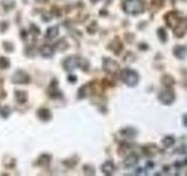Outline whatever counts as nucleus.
<instances>
[{
    "label": "nucleus",
    "mask_w": 187,
    "mask_h": 176,
    "mask_svg": "<svg viewBox=\"0 0 187 176\" xmlns=\"http://www.w3.org/2000/svg\"><path fill=\"white\" fill-rule=\"evenodd\" d=\"M145 10V5L143 0H124L123 11L126 14L138 16L142 14Z\"/></svg>",
    "instance_id": "obj_1"
},
{
    "label": "nucleus",
    "mask_w": 187,
    "mask_h": 176,
    "mask_svg": "<svg viewBox=\"0 0 187 176\" xmlns=\"http://www.w3.org/2000/svg\"><path fill=\"white\" fill-rule=\"evenodd\" d=\"M121 79L129 87H136L139 82V74L131 68H125L121 72Z\"/></svg>",
    "instance_id": "obj_2"
},
{
    "label": "nucleus",
    "mask_w": 187,
    "mask_h": 176,
    "mask_svg": "<svg viewBox=\"0 0 187 176\" xmlns=\"http://www.w3.org/2000/svg\"><path fill=\"white\" fill-rule=\"evenodd\" d=\"M158 100L164 105V106H171L176 101V93L170 87L164 91L159 92L158 94Z\"/></svg>",
    "instance_id": "obj_3"
},
{
    "label": "nucleus",
    "mask_w": 187,
    "mask_h": 176,
    "mask_svg": "<svg viewBox=\"0 0 187 176\" xmlns=\"http://www.w3.org/2000/svg\"><path fill=\"white\" fill-rule=\"evenodd\" d=\"M182 19L181 13L179 11H171L167 12L165 16H164V20H165L167 27H170L171 29H173L174 27L179 24V21Z\"/></svg>",
    "instance_id": "obj_4"
},
{
    "label": "nucleus",
    "mask_w": 187,
    "mask_h": 176,
    "mask_svg": "<svg viewBox=\"0 0 187 176\" xmlns=\"http://www.w3.org/2000/svg\"><path fill=\"white\" fill-rule=\"evenodd\" d=\"M103 70L109 74H115L119 70V65H118L117 61H115L112 59L104 58L103 59Z\"/></svg>",
    "instance_id": "obj_5"
},
{
    "label": "nucleus",
    "mask_w": 187,
    "mask_h": 176,
    "mask_svg": "<svg viewBox=\"0 0 187 176\" xmlns=\"http://www.w3.org/2000/svg\"><path fill=\"white\" fill-rule=\"evenodd\" d=\"M31 81V78L29 75L27 74L25 70H18L13 74V78H12V82L14 83H20V85H25V83H28Z\"/></svg>",
    "instance_id": "obj_6"
},
{
    "label": "nucleus",
    "mask_w": 187,
    "mask_h": 176,
    "mask_svg": "<svg viewBox=\"0 0 187 176\" xmlns=\"http://www.w3.org/2000/svg\"><path fill=\"white\" fill-rule=\"evenodd\" d=\"M173 33H174V37L179 39L185 37V34L187 33V18H182L179 24L173 28Z\"/></svg>",
    "instance_id": "obj_7"
},
{
    "label": "nucleus",
    "mask_w": 187,
    "mask_h": 176,
    "mask_svg": "<svg viewBox=\"0 0 187 176\" xmlns=\"http://www.w3.org/2000/svg\"><path fill=\"white\" fill-rule=\"evenodd\" d=\"M172 53L174 55V58L184 60L187 56V47L185 45H176L172 49Z\"/></svg>",
    "instance_id": "obj_8"
},
{
    "label": "nucleus",
    "mask_w": 187,
    "mask_h": 176,
    "mask_svg": "<svg viewBox=\"0 0 187 176\" xmlns=\"http://www.w3.org/2000/svg\"><path fill=\"white\" fill-rule=\"evenodd\" d=\"M142 150H143L145 156H147V157H153V156H155V155L160 151V149L158 148V146L155 143L146 144V146H144V147L142 148Z\"/></svg>",
    "instance_id": "obj_9"
},
{
    "label": "nucleus",
    "mask_w": 187,
    "mask_h": 176,
    "mask_svg": "<svg viewBox=\"0 0 187 176\" xmlns=\"http://www.w3.org/2000/svg\"><path fill=\"white\" fill-rule=\"evenodd\" d=\"M62 66H63L64 70L71 72V70H74L77 67V60H76L75 56H68L67 59H64V61L62 62Z\"/></svg>",
    "instance_id": "obj_10"
},
{
    "label": "nucleus",
    "mask_w": 187,
    "mask_h": 176,
    "mask_svg": "<svg viewBox=\"0 0 187 176\" xmlns=\"http://www.w3.org/2000/svg\"><path fill=\"white\" fill-rule=\"evenodd\" d=\"M139 161V156L136 153H130V154L124 159V167L126 168H131V167H134V165L138 163Z\"/></svg>",
    "instance_id": "obj_11"
},
{
    "label": "nucleus",
    "mask_w": 187,
    "mask_h": 176,
    "mask_svg": "<svg viewBox=\"0 0 187 176\" xmlns=\"http://www.w3.org/2000/svg\"><path fill=\"white\" fill-rule=\"evenodd\" d=\"M137 129H134V127H125L119 130V135L125 139H134L137 136Z\"/></svg>",
    "instance_id": "obj_12"
},
{
    "label": "nucleus",
    "mask_w": 187,
    "mask_h": 176,
    "mask_svg": "<svg viewBox=\"0 0 187 176\" xmlns=\"http://www.w3.org/2000/svg\"><path fill=\"white\" fill-rule=\"evenodd\" d=\"M101 169L104 175H112L115 171V163L112 161H107L102 165Z\"/></svg>",
    "instance_id": "obj_13"
},
{
    "label": "nucleus",
    "mask_w": 187,
    "mask_h": 176,
    "mask_svg": "<svg viewBox=\"0 0 187 176\" xmlns=\"http://www.w3.org/2000/svg\"><path fill=\"white\" fill-rule=\"evenodd\" d=\"M109 47H110V49H111L116 55H119L121 52L123 51V43H121L119 39H115V40H112V43L109 45Z\"/></svg>",
    "instance_id": "obj_14"
},
{
    "label": "nucleus",
    "mask_w": 187,
    "mask_h": 176,
    "mask_svg": "<svg viewBox=\"0 0 187 176\" xmlns=\"http://www.w3.org/2000/svg\"><path fill=\"white\" fill-rule=\"evenodd\" d=\"M40 54L43 58H52L54 55V47L50 45H43L42 47L40 48Z\"/></svg>",
    "instance_id": "obj_15"
},
{
    "label": "nucleus",
    "mask_w": 187,
    "mask_h": 176,
    "mask_svg": "<svg viewBox=\"0 0 187 176\" xmlns=\"http://www.w3.org/2000/svg\"><path fill=\"white\" fill-rule=\"evenodd\" d=\"M176 143V139H174V136H172V135H166L165 138H163L161 140V144H163V147L166 148V149H168V148H172L173 146Z\"/></svg>",
    "instance_id": "obj_16"
},
{
    "label": "nucleus",
    "mask_w": 187,
    "mask_h": 176,
    "mask_svg": "<svg viewBox=\"0 0 187 176\" xmlns=\"http://www.w3.org/2000/svg\"><path fill=\"white\" fill-rule=\"evenodd\" d=\"M37 116L40 117L42 121H49L52 119V113L47 108H40L37 111Z\"/></svg>",
    "instance_id": "obj_17"
},
{
    "label": "nucleus",
    "mask_w": 187,
    "mask_h": 176,
    "mask_svg": "<svg viewBox=\"0 0 187 176\" xmlns=\"http://www.w3.org/2000/svg\"><path fill=\"white\" fill-rule=\"evenodd\" d=\"M161 83L168 88V87H172L176 83V80H174V78L171 74H164L161 76Z\"/></svg>",
    "instance_id": "obj_18"
},
{
    "label": "nucleus",
    "mask_w": 187,
    "mask_h": 176,
    "mask_svg": "<svg viewBox=\"0 0 187 176\" xmlns=\"http://www.w3.org/2000/svg\"><path fill=\"white\" fill-rule=\"evenodd\" d=\"M59 27L57 26H52L49 27L48 29L46 31V38L47 39H55L59 35Z\"/></svg>",
    "instance_id": "obj_19"
},
{
    "label": "nucleus",
    "mask_w": 187,
    "mask_h": 176,
    "mask_svg": "<svg viewBox=\"0 0 187 176\" xmlns=\"http://www.w3.org/2000/svg\"><path fill=\"white\" fill-rule=\"evenodd\" d=\"M15 100L19 103H25L27 101V93L25 91H15Z\"/></svg>",
    "instance_id": "obj_20"
},
{
    "label": "nucleus",
    "mask_w": 187,
    "mask_h": 176,
    "mask_svg": "<svg viewBox=\"0 0 187 176\" xmlns=\"http://www.w3.org/2000/svg\"><path fill=\"white\" fill-rule=\"evenodd\" d=\"M157 35H158L159 40H160L163 43H165L166 41H167V32L165 31V28L159 27V28L157 29Z\"/></svg>",
    "instance_id": "obj_21"
},
{
    "label": "nucleus",
    "mask_w": 187,
    "mask_h": 176,
    "mask_svg": "<svg viewBox=\"0 0 187 176\" xmlns=\"http://www.w3.org/2000/svg\"><path fill=\"white\" fill-rule=\"evenodd\" d=\"M50 160H52L50 155L43 154V155H41V156H40V159H39V165H43V167H47V165L50 163Z\"/></svg>",
    "instance_id": "obj_22"
},
{
    "label": "nucleus",
    "mask_w": 187,
    "mask_h": 176,
    "mask_svg": "<svg viewBox=\"0 0 187 176\" xmlns=\"http://www.w3.org/2000/svg\"><path fill=\"white\" fill-rule=\"evenodd\" d=\"M76 60H77V67L82 68L83 70H88V68H89V62L87 61L86 59L76 58Z\"/></svg>",
    "instance_id": "obj_23"
},
{
    "label": "nucleus",
    "mask_w": 187,
    "mask_h": 176,
    "mask_svg": "<svg viewBox=\"0 0 187 176\" xmlns=\"http://www.w3.org/2000/svg\"><path fill=\"white\" fill-rule=\"evenodd\" d=\"M67 47H68V43H67L66 39H61V40H59L57 43H55V48L59 49V51H64Z\"/></svg>",
    "instance_id": "obj_24"
},
{
    "label": "nucleus",
    "mask_w": 187,
    "mask_h": 176,
    "mask_svg": "<svg viewBox=\"0 0 187 176\" xmlns=\"http://www.w3.org/2000/svg\"><path fill=\"white\" fill-rule=\"evenodd\" d=\"M165 5V2H164V0H152V2H151V6H152V8L153 10H159L163 6Z\"/></svg>",
    "instance_id": "obj_25"
},
{
    "label": "nucleus",
    "mask_w": 187,
    "mask_h": 176,
    "mask_svg": "<svg viewBox=\"0 0 187 176\" xmlns=\"http://www.w3.org/2000/svg\"><path fill=\"white\" fill-rule=\"evenodd\" d=\"M10 60L7 58H4V56H1L0 58V70H6V68H8L10 67Z\"/></svg>",
    "instance_id": "obj_26"
},
{
    "label": "nucleus",
    "mask_w": 187,
    "mask_h": 176,
    "mask_svg": "<svg viewBox=\"0 0 187 176\" xmlns=\"http://www.w3.org/2000/svg\"><path fill=\"white\" fill-rule=\"evenodd\" d=\"M174 153H176V154H186L187 147L185 146V144H181L179 148H176V149L174 150Z\"/></svg>",
    "instance_id": "obj_27"
},
{
    "label": "nucleus",
    "mask_w": 187,
    "mask_h": 176,
    "mask_svg": "<svg viewBox=\"0 0 187 176\" xmlns=\"http://www.w3.org/2000/svg\"><path fill=\"white\" fill-rule=\"evenodd\" d=\"M4 47L8 48V49H7L8 52H12V51H13V45L10 43H4Z\"/></svg>",
    "instance_id": "obj_28"
},
{
    "label": "nucleus",
    "mask_w": 187,
    "mask_h": 176,
    "mask_svg": "<svg viewBox=\"0 0 187 176\" xmlns=\"http://www.w3.org/2000/svg\"><path fill=\"white\" fill-rule=\"evenodd\" d=\"M139 48H140L142 51H147V49H149V45H146V43H139Z\"/></svg>",
    "instance_id": "obj_29"
},
{
    "label": "nucleus",
    "mask_w": 187,
    "mask_h": 176,
    "mask_svg": "<svg viewBox=\"0 0 187 176\" xmlns=\"http://www.w3.org/2000/svg\"><path fill=\"white\" fill-rule=\"evenodd\" d=\"M68 81H69V82H73V83H75V82L77 81V79H76V76H75V75H69V76H68Z\"/></svg>",
    "instance_id": "obj_30"
},
{
    "label": "nucleus",
    "mask_w": 187,
    "mask_h": 176,
    "mask_svg": "<svg viewBox=\"0 0 187 176\" xmlns=\"http://www.w3.org/2000/svg\"><path fill=\"white\" fill-rule=\"evenodd\" d=\"M182 123H184L185 127H187V113L182 115Z\"/></svg>",
    "instance_id": "obj_31"
},
{
    "label": "nucleus",
    "mask_w": 187,
    "mask_h": 176,
    "mask_svg": "<svg viewBox=\"0 0 187 176\" xmlns=\"http://www.w3.org/2000/svg\"><path fill=\"white\" fill-rule=\"evenodd\" d=\"M146 167H147V168H151V169H152V168L155 167V163H153L152 161H149V162L146 163Z\"/></svg>",
    "instance_id": "obj_32"
},
{
    "label": "nucleus",
    "mask_w": 187,
    "mask_h": 176,
    "mask_svg": "<svg viewBox=\"0 0 187 176\" xmlns=\"http://www.w3.org/2000/svg\"><path fill=\"white\" fill-rule=\"evenodd\" d=\"M143 168H138L137 170H136V175H140V174H143Z\"/></svg>",
    "instance_id": "obj_33"
},
{
    "label": "nucleus",
    "mask_w": 187,
    "mask_h": 176,
    "mask_svg": "<svg viewBox=\"0 0 187 176\" xmlns=\"http://www.w3.org/2000/svg\"><path fill=\"white\" fill-rule=\"evenodd\" d=\"M182 165V163H180V162H179V161H176V163H174V167H176V168H180V167H181Z\"/></svg>",
    "instance_id": "obj_34"
},
{
    "label": "nucleus",
    "mask_w": 187,
    "mask_h": 176,
    "mask_svg": "<svg viewBox=\"0 0 187 176\" xmlns=\"http://www.w3.org/2000/svg\"><path fill=\"white\" fill-rule=\"evenodd\" d=\"M182 165H187V159L185 161H184V163H182Z\"/></svg>",
    "instance_id": "obj_35"
},
{
    "label": "nucleus",
    "mask_w": 187,
    "mask_h": 176,
    "mask_svg": "<svg viewBox=\"0 0 187 176\" xmlns=\"http://www.w3.org/2000/svg\"><path fill=\"white\" fill-rule=\"evenodd\" d=\"M37 1H40V2H46V1H48V0H37Z\"/></svg>",
    "instance_id": "obj_36"
},
{
    "label": "nucleus",
    "mask_w": 187,
    "mask_h": 176,
    "mask_svg": "<svg viewBox=\"0 0 187 176\" xmlns=\"http://www.w3.org/2000/svg\"><path fill=\"white\" fill-rule=\"evenodd\" d=\"M91 2H97V1H100V0H90Z\"/></svg>",
    "instance_id": "obj_37"
}]
</instances>
